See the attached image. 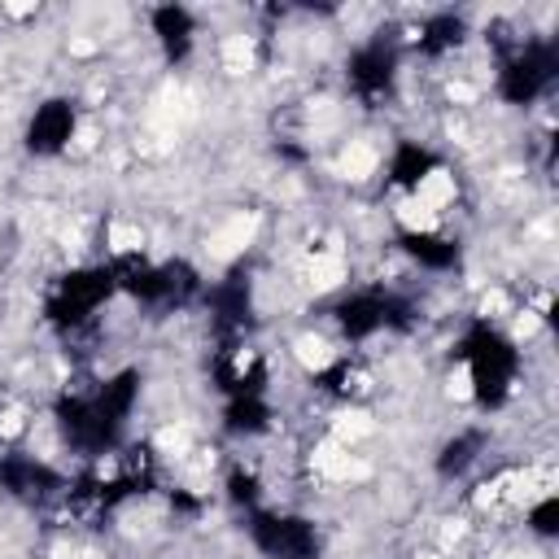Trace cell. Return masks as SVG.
I'll use <instances>...</instances> for the list:
<instances>
[{"instance_id":"1","label":"cell","mask_w":559,"mask_h":559,"mask_svg":"<svg viewBox=\"0 0 559 559\" xmlns=\"http://www.w3.org/2000/svg\"><path fill=\"white\" fill-rule=\"evenodd\" d=\"M140 389H144V376L135 367H118L109 371L105 380H96V389L87 393H70L61 389L52 397V424L61 432V441L87 459H100V454H114L127 437V424L135 415V402H140Z\"/></svg>"},{"instance_id":"2","label":"cell","mask_w":559,"mask_h":559,"mask_svg":"<svg viewBox=\"0 0 559 559\" xmlns=\"http://www.w3.org/2000/svg\"><path fill=\"white\" fill-rule=\"evenodd\" d=\"M454 362L467 371V397L476 411L493 415L515 397L520 384V345L489 319H467L454 341Z\"/></svg>"},{"instance_id":"3","label":"cell","mask_w":559,"mask_h":559,"mask_svg":"<svg viewBox=\"0 0 559 559\" xmlns=\"http://www.w3.org/2000/svg\"><path fill=\"white\" fill-rule=\"evenodd\" d=\"M109 275H114V288L118 297H131L135 306H148V310H166V306H188L192 297H201V275L197 266H188L183 258L175 262H153L144 253H118L105 262Z\"/></svg>"},{"instance_id":"4","label":"cell","mask_w":559,"mask_h":559,"mask_svg":"<svg viewBox=\"0 0 559 559\" xmlns=\"http://www.w3.org/2000/svg\"><path fill=\"white\" fill-rule=\"evenodd\" d=\"M332 323L349 345H362L380 332H411L419 323V306L397 288L367 284V288H349L336 297Z\"/></svg>"},{"instance_id":"5","label":"cell","mask_w":559,"mask_h":559,"mask_svg":"<svg viewBox=\"0 0 559 559\" xmlns=\"http://www.w3.org/2000/svg\"><path fill=\"white\" fill-rule=\"evenodd\" d=\"M559 83V44L555 39H520L515 48L502 52L498 74H493V92L502 105L524 109L537 105L542 96H550V87Z\"/></svg>"},{"instance_id":"6","label":"cell","mask_w":559,"mask_h":559,"mask_svg":"<svg viewBox=\"0 0 559 559\" xmlns=\"http://www.w3.org/2000/svg\"><path fill=\"white\" fill-rule=\"evenodd\" d=\"M118 297L114 288V275L105 262H92V266H70L52 280L48 297H44V319L57 328V332H79L96 319L100 306H109Z\"/></svg>"},{"instance_id":"7","label":"cell","mask_w":559,"mask_h":559,"mask_svg":"<svg viewBox=\"0 0 559 559\" xmlns=\"http://www.w3.org/2000/svg\"><path fill=\"white\" fill-rule=\"evenodd\" d=\"M245 533L262 559H319L323 555V533L301 511L258 507L245 515Z\"/></svg>"},{"instance_id":"8","label":"cell","mask_w":559,"mask_h":559,"mask_svg":"<svg viewBox=\"0 0 559 559\" xmlns=\"http://www.w3.org/2000/svg\"><path fill=\"white\" fill-rule=\"evenodd\" d=\"M397 74H402V39L393 31H376L362 44L349 48L345 57V87L362 100V105H380L397 92Z\"/></svg>"},{"instance_id":"9","label":"cell","mask_w":559,"mask_h":559,"mask_svg":"<svg viewBox=\"0 0 559 559\" xmlns=\"http://www.w3.org/2000/svg\"><path fill=\"white\" fill-rule=\"evenodd\" d=\"M70 476L61 467H52L48 459L31 454V450H4L0 454V493L22 502V507H48L57 498H66Z\"/></svg>"},{"instance_id":"10","label":"cell","mask_w":559,"mask_h":559,"mask_svg":"<svg viewBox=\"0 0 559 559\" xmlns=\"http://www.w3.org/2000/svg\"><path fill=\"white\" fill-rule=\"evenodd\" d=\"M79 135V100L74 96H44L22 131V148L31 157H61Z\"/></svg>"},{"instance_id":"11","label":"cell","mask_w":559,"mask_h":559,"mask_svg":"<svg viewBox=\"0 0 559 559\" xmlns=\"http://www.w3.org/2000/svg\"><path fill=\"white\" fill-rule=\"evenodd\" d=\"M201 306L210 310V323L218 328L223 341H245L253 328V284L245 271H227L223 280L201 288Z\"/></svg>"},{"instance_id":"12","label":"cell","mask_w":559,"mask_h":559,"mask_svg":"<svg viewBox=\"0 0 559 559\" xmlns=\"http://www.w3.org/2000/svg\"><path fill=\"white\" fill-rule=\"evenodd\" d=\"M148 31H153V39H157V48H162V57H166L170 66H183V61L197 52L201 26H197V13H192L188 4H175V0L157 4V9L148 13Z\"/></svg>"},{"instance_id":"13","label":"cell","mask_w":559,"mask_h":559,"mask_svg":"<svg viewBox=\"0 0 559 559\" xmlns=\"http://www.w3.org/2000/svg\"><path fill=\"white\" fill-rule=\"evenodd\" d=\"M437 170H441V153L428 148L424 140H406L402 135L384 157V183L393 192H419Z\"/></svg>"},{"instance_id":"14","label":"cell","mask_w":559,"mask_h":559,"mask_svg":"<svg viewBox=\"0 0 559 559\" xmlns=\"http://www.w3.org/2000/svg\"><path fill=\"white\" fill-rule=\"evenodd\" d=\"M397 249L419 266V271H432V275H450L463 266V245L437 227H402L397 231Z\"/></svg>"},{"instance_id":"15","label":"cell","mask_w":559,"mask_h":559,"mask_svg":"<svg viewBox=\"0 0 559 559\" xmlns=\"http://www.w3.org/2000/svg\"><path fill=\"white\" fill-rule=\"evenodd\" d=\"M467 35H472V26H467L463 13L437 9V13H428V17L419 22V31H415V52L428 57V61H437V57L459 52V48L467 44Z\"/></svg>"},{"instance_id":"16","label":"cell","mask_w":559,"mask_h":559,"mask_svg":"<svg viewBox=\"0 0 559 559\" xmlns=\"http://www.w3.org/2000/svg\"><path fill=\"white\" fill-rule=\"evenodd\" d=\"M485 445H489V432L485 428H459L454 437H445L441 441V450H437V459H432V472L441 476V480H459V476H467L476 463H480V454H485Z\"/></svg>"},{"instance_id":"17","label":"cell","mask_w":559,"mask_h":559,"mask_svg":"<svg viewBox=\"0 0 559 559\" xmlns=\"http://www.w3.org/2000/svg\"><path fill=\"white\" fill-rule=\"evenodd\" d=\"M275 424V406L266 393L223 397V432L227 437H266Z\"/></svg>"},{"instance_id":"18","label":"cell","mask_w":559,"mask_h":559,"mask_svg":"<svg viewBox=\"0 0 559 559\" xmlns=\"http://www.w3.org/2000/svg\"><path fill=\"white\" fill-rule=\"evenodd\" d=\"M227 502H231L236 511H245V515L262 507V480H258L253 467H231V472H227Z\"/></svg>"},{"instance_id":"19","label":"cell","mask_w":559,"mask_h":559,"mask_svg":"<svg viewBox=\"0 0 559 559\" xmlns=\"http://www.w3.org/2000/svg\"><path fill=\"white\" fill-rule=\"evenodd\" d=\"M314 384H319V393H332V397H354V393L362 389V371H358L349 358H341V362H332L328 371H319V376H314Z\"/></svg>"},{"instance_id":"20","label":"cell","mask_w":559,"mask_h":559,"mask_svg":"<svg viewBox=\"0 0 559 559\" xmlns=\"http://www.w3.org/2000/svg\"><path fill=\"white\" fill-rule=\"evenodd\" d=\"M524 524H528V533H533V537H542V542L559 537V493H542V498L528 507Z\"/></svg>"}]
</instances>
